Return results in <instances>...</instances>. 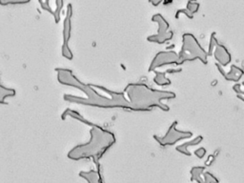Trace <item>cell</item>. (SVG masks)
<instances>
[{"label": "cell", "mask_w": 244, "mask_h": 183, "mask_svg": "<svg viewBox=\"0 0 244 183\" xmlns=\"http://www.w3.org/2000/svg\"><path fill=\"white\" fill-rule=\"evenodd\" d=\"M71 33H72V6L68 5L67 14L63 23V32H62L63 44H62V47H61V54H62V56L64 58L69 59V60H72V57H74L69 47Z\"/></svg>", "instance_id": "1"}, {"label": "cell", "mask_w": 244, "mask_h": 183, "mask_svg": "<svg viewBox=\"0 0 244 183\" xmlns=\"http://www.w3.org/2000/svg\"><path fill=\"white\" fill-rule=\"evenodd\" d=\"M16 95V91L14 88L6 87L4 85L0 84V105H7L8 102L6 101L7 98L14 97Z\"/></svg>", "instance_id": "2"}, {"label": "cell", "mask_w": 244, "mask_h": 183, "mask_svg": "<svg viewBox=\"0 0 244 183\" xmlns=\"http://www.w3.org/2000/svg\"><path fill=\"white\" fill-rule=\"evenodd\" d=\"M56 10L53 11V19L56 21V23H58L60 21V14H61V10L63 7V0H56Z\"/></svg>", "instance_id": "3"}, {"label": "cell", "mask_w": 244, "mask_h": 183, "mask_svg": "<svg viewBox=\"0 0 244 183\" xmlns=\"http://www.w3.org/2000/svg\"><path fill=\"white\" fill-rule=\"evenodd\" d=\"M30 0H0V5L1 6H8V5H24L28 4Z\"/></svg>", "instance_id": "4"}]
</instances>
